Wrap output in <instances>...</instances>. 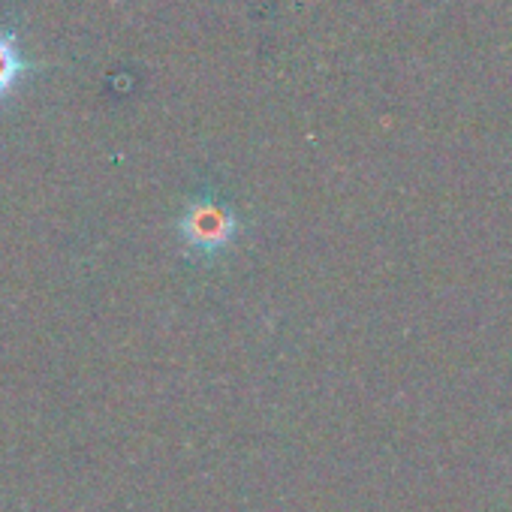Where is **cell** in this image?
Instances as JSON below:
<instances>
[{"instance_id": "obj_1", "label": "cell", "mask_w": 512, "mask_h": 512, "mask_svg": "<svg viewBox=\"0 0 512 512\" xmlns=\"http://www.w3.org/2000/svg\"><path fill=\"white\" fill-rule=\"evenodd\" d=\"M178 235L193 256L214 260L235 244V238L241 235V220L220 196L199 193L178 217Z\"/></svg>"}, {"instance_id": "obj_2", "label": "cell", "mask_w": 512, "mask_h": 512, "mask_svg": "<svg viewBox=\"0 0 512 512\" xmlns=\"http://www.w3.org/2000/svg\"><path fill=\"white\" fill-rule=\"evenodd\" d=\"M31 70V64L22 58L19 46H16V37L0 31V100L10 97L16 91V85L22 82V76Z\"/></svg>"}]
</instances>
